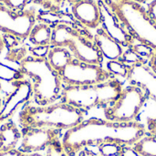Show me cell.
<instances>
[{"label": "cell", "instance_id": "obj_1", "mask_svg": "<svg viewBox=\"0 0 156 156\" xmlns=\"http://www.w3.org/2000/svg\"><path fill=\"white\" fill-rule=\"evenodd\" d=\"M145 127L139 122H116L90 119L65 132L61 144L68 156H77L94 144H116L133 145L144 137Z\"/></svg>", "mask_w": 156, "mask_h": 156}, {"label": "cell", "instance_id": "obj_2", "mask_svg": "<svg viewBox=\"0 0 156 156\" xmlns=\"http://www.w3.org/2000/svg\"><path fill=\"white\" fill-rule=\"evenodd\" d=\"M19 72L32 85L35 104L44 106L59 101L64 83L60 74L48 63L47 57H26L19 63Z\"/></svg>", "mask_w": 156, "mask_h": 156}, {"label": "cell", "instance_id": "obj_3", "mask_svg": "<svg viewBox=\"0 0 156 156\" xmlns=\"http://www.w3.org/2000/svg\"><path fill=\"white\" fill-rule=\"evenodd\" d=\"M83 121V111L62 102L44 106L27 104L18 114L21 128H53L67 131Z\"/></svg>", "mask_w": 156, "mask_h": 156}, {"label": "cell", "instance_id": "obj_4", "mask_svg": "<svg viewBox=\"0 0 156 156\" xmlns=\"http://www.w3.org/2000/svg\"><path fill=\"white\" fill-rule=\"evenodd\" d=\"M123 88L118 79L88 86L64 85L59 102L71 105L81 111L95 107H107L116 101Z\"/></svg>", "mask_w": 156, "mask_h": 156}, {"label": "cell", "instance_id": "obj_5", "mask_svg": "<svg viewBox=\"0 0 156 156\" xmlns=\"http://www.w3.org/2000/svg\"><path fill=\"white\" fill-rule=\"evenodd\" d=\"M131 35L156 50V23L142 4L132 0H104Z\"/></svg>", "mask_w": 156, "mask_h": 156}, {"label": "cell", "instance_id": "obj_6", "mask_svg": "<svg viewBox=\"0 0 156 156\" xmlns=\"http://www.w3.org/2000/svg\"><path fill=\"white\" fill-rule=\"evenodd\" d=\"M51 47L65 48L74 58L90 64L101 65L103 58L93 38L66 23H59L54 27Z\"/></svg>", "mask_w": 156, "mask_h": 156}, {"label": "cell", "instance_id": "obj_7", "mask_svg": "<svg viewBox=\"0 0 156 156\" xmlns=\"http://www.w3.org/2000/svg\"><path fill=\"white\" fill-rule=\"evenodd\" d=\"M146 96L144 89L138 85L131 84L124 88L116 101L105 107L106 120L116 122H134L142 111Z\"/></svg>", "mask_w": 156, "mask_h": 156}, {"label": "cell", "instance_id": "obj_8", "mask_svg": "<svg viewBox=\"0 0 156 156\" xmlns=\"http://www.w3.org/2000/svg\"><path fill=\"white\" fill-rule=\"evenodd\" d=\"M64 85L88 86L106 82L114 76L101 65L90 64L74 58L60 73Z\"/></svg>", "mask_w": 156, "mask_h": 156}, {"label": "cell", "instance_id": "obj_9", "mask_svg": "<svg viewBox=\"0 0 156 156\" xmlns=\"http://www.w3.org/2000/svg\"><path fill=\"white\" fill-rule=\"evenodd\" d=\"M37 13L33 8L14 11L0 3V32L19 38L28 37L36 24Z\"/></svg>", "mask_w": 156, "mask_h": 156}, {"label": "cell", "instance_id": "obj_10", "mask_svg": "<svg viewBox=\"0 0 156 156\" xmlns=\"http://www.w3.org/2000/svg\"><path fill=\"white\" fill-rule=\"evenodd\" d=\"M22 139L18 150L26 154H39L60 141V130L53 128H21Z\"/></svg>", "mask_w": 156, "mask_h": 156}, {"label": "cell", "instance_id": "obj_11", "mask_svg": "<svg viewBox=\"0 0 156 156\" xmlns=\"http://www.w3.org/2000/svg\"><path fill=\"white\" fill-rule=\"evenodd\" d=\"M13 90L3 101L0 110V123L12 117L33 99V90L30 81L27 79H18L13 81Z\"/></svg>", "mask_w": 156, "mask_h": 156}, {"label": "cell", "instance_id": "obj_12", "mask_svg": "<svg viewBox=\"0 0 156 156\" xmlns=\"http://www.w3.org/2000/svg\"><path fill=\"white\" fill-rule=\"evenodd\" d=\"M101 12V28L122 47H133L134 37L120 21L117 16L112 11L104 0H98Z\"/></svg>", "mask_w": 156, "mask_h": 156}, {"label": "cell", "instance_id": "obj_13", "mask_svg": "<svg viewBox=\"0 0 156 156\" xmlns=\"http://www.w3.org/2000/svg\"><path fill=\"white\" fill-rule=\"evenodd\" d=\"M73 16L88 28L95 29L101 25V12L97 0H81L72 4Z\"/></svg>", "mask_w": 156, "mask_h": 156}, {"label": "cell", "instance_id": "obj_14", "mask_svg": "<svg viewBox=\"0 0 156 156\" xmlns=\"http://www.w3.org/2000/svg\"><path fill=\"white\" fill-rule=\"evenodd\" d=\"M131 84H135L146 91L147 95L156 101V76L145 64H137L130 68L127 78Z\"/></svg>", "mask_w": 156, "mask_h": 156}, {"label": "cell", "instance_id": "obj_15", "mask_svg": "<svg viewBox=\"0 0 156 156\" xmlns=\"http://www.w3.org/2000/svg\"><path fill=\"white\" fill-rule=\"evenodd\" d=\"M93 39L103 58L109 60H119L122 56V47L112 39L101 27L96 30Z\"/></svg>", "mask_w": 156, "mask_h": 156}, {"label": "cell", "instance_id": "obj_16", "mask_svg": "<svg viewBox=\"0 0 156 156\" xmlns=\"http://www.w3.org/2000/svg\"><path fill=\"white\" fill-rule=\"evenodd\" d=\"M21 139V130L12 119L0 123V152L16 149Z\"/></svg>", "mask_w": 156, "mask_h": 156}, {"label": "cell", "instance_id": "obj_17", "mask_svg": "<svg viewBox=\"0 0 156 156\" xmlns=\"http://www.w3.org/2000/svg\"><path fill=\"white\" fill-rule=\"evenodd\" d=\"M47 59L50 66L60 73L74 59V57L69 50L65 48L51 47L47 53Z\"/></svg>", "mask_w": 156, "mask_h": 156}, {"label": "cell", "instance_id": "obj_18", "mask_svg": "<svg viewBox=\"0 0 156 156\" xmlns=\"http://www.w3.org/2000/svg\"><path fill=\"white\" fill-rule=\"evenodd\" d=\"M53 28L46 23H37L32 27L28 39L36 47L45 48L51 46Z\"/></svg>", "mask_w": 156, "mask_h": 156}, {"label": "cell", "instance_id": "obj_19", "mask_svg": "<svg viewBox=\"0 0 156 156\" xmlns=\"http://www.w3.org/2000/svg\"><path fill=\"white\" fill-rule=\"evenodd\" d=\"M133 150L141 156H156V138L144 136L133 145Z\"/></svg>", "mask_w": 156, "mask_h": 156}, {"label": "cell", "instance_id": "obj_20", "mask_svg": "<svg viewBox=\"0 0 156 156\" xmlns=\"http://www.w3.org/2000/svg\"><path fill=\"white\" fill-rule=\"evenodd\" d=\"M130 68L121 60H109L107 63V70L113 76L117 75L122 78H128Z\"/></svg>", "mask_w": 156, "mask_h": 156}, {"label": "cell", "instance_id": "obj_21", "mask_svg": "<svg viewBox=\"0 0 156 156\" xmlns=\"http://www.w3.org/2000/svg\"><path fill=\"white\" fill-rule=\"evenodd\" d=\"M119 60H121L122 62H123L129 67H132L137 64H145L146 62L142 57H140L137 53H135L132 48L123 52L122 56L121 57Z\"/></svg>", "mask_w": 156, "mask_h": 156}, {"label": "cell", "instance_id": "obj_22", "mask_svg": "<svg viewBox=\"0 0 156 156\" xmlns=\"http://www.w3.org/2000/svg\"><path fill=\"white\" fill-rule=\"evenodd\" d=\"M131 48L135 52L137 53L140 57H142L145 61L148 59L151 58L152 55L154 54V49H153L152 48L144 45V44H138V45H133V47H131Z\"/></svg>", "mask_w": 156, "mask_h": 156}, {"label": "cell", "instance_id": "obj_23", "mask_svg": "<svg viewBox=\"0 0 156 156\" xmlns=\"http://www.w3.org/2000/svg\"><path fill=\"white\" fill-rule=\"evenodd\" d=\"M100 152L103 156H117L121 152V147L116 144H103L100 147Z\"/></svg>", "mask_w": 156, "mask_h": 156}, {"label": "cell", "instance_id": "obj_24", "mask_svg": "<svg viewBox=\"0 0 156 156\" xmlns=\"http://www.w3.org/2000/svg\"><path fill=\"white\" fill-rule=\"evenodd\" d=\"M32 0H4L3 4L14 11H23Z\"/></svg>", "mask_w": 156, "mask_h": 156}, {"label": "cell", "instance_id": "obj_25", "mask_svg": "<svg viewBox=\"0 0 156 156\" xmlns=\"http://www.w3.org/2000/svg\"><path fill=\"white\" fill-rule=\"evenodd\" d=\"M45 156H68L62 144H61V140L51 144L46 150V155Z\"/></svg>", "mask_w": 156, "mask_h": 156}, {"label": "cell", "instance_id": "obj_26", "mask_svg": "<svg viewBox=\"0 0 156 156\" xmlns=\"http://www.w3.org/2000/svg\"><path fill=\"white\" fill-rule=\"evenodd\" d=\"M32 1L51 11H57L60 7L62 2V0H32Z\"/></svg>", "mask_w": 156, "mask_h": 156}, {"label": "cell", "instance_id": "obj_27", "mask_svg": "<svg viewBox=\"0 0 156 156\" xmlns=\"http://www.w3.org/2000/svg\"><path fill=\"white\" fill-rule=\"evenodd\" d=\"M0 156H45L41 154H26L18 149H13L7 152H0Z\"/></svg>", "mask_w": 156, "mask_h": 156}, {"label": "cell", "instance_id": "obj_28", "mask_svg": "<svg viewBox=\"0 0 156 156\" xmlns=\"http://www.w3.org/2000/svg\"><path fill=\"white\" fill-rule=\"evenodd\" d=\"M146 11H147V14L149 15V16L156 23V0H152L148 4Z\"/></svg>", "mask_w": 156, "mask_h": 156}, {"label": "cell", "instance_id": "obj_29", "mask_svg": "<svg viewBox=\"0 0 156 156\" xmlns=\"http://www.w3.org/2000/svg\"><path fill=\"white\" fill-rule=\"evenodd\" d=\"M147 127H148V131L151 133V136L156 138V118L148 119Z\"/></svg>", "mask_w": 156, "mask_h": 156}, {"label": "cell", "instance_id": "obj_30", "mask_svg": "<svg viewBox=\"0 0 156 156\" xmlns=\"http://www.w3.org/2000/svg\"><path fill=\"white\" fill-rule=\"evenodd\" d=\"M148 67L151 69V70L154 73V75L156 76V50H154V54L152 55L151 58L149 59Z\"/></svg>", "mask_w": 156, "mask_h": 156}, {"label": "cell", "instance_id": "obj_31", "mask_svg": "<svg viewBox=\"0 0 156 156\" xmlns=\"http://www.w3.org/2000/svg\"><path fill=\"white\" fill-rule=\"evenodd\" d=\"M5 41H4V38H3V37L1 35V32H0V55L3 53V51L5 49Z\"/></svg>", "mask_w": 156, "mask_h": 156}, {"label": "cell", "instance_id": "obj_32", "mask_svg": "<svg viewBox=\"0 0 156 156\" xmlns=\"http://www.w3.org/2000/svg\"><path fill=\"white\" fill-rule=\"evenodd\" d=\"M77 156H95L91 152L87 151V150H82Z\"/></svg>", "mask_w": 156, "mask_h": 156}, {"label": "cell", "instance_id": "obj_33", "mask_svg": "<svg viewBox=\"0 0 156 156\" xmlns=\"http://www.w3.org/2000/svg\"><path fill=\"white\" fill-rule=\"evenodd\" d=\"M132 1H134V2L139 3V4H142V3H146V2L149 1V0H132Z\"/></svg>", "mask_w": 156, "mask_h": 156}, {"label": "cell", "instance_id": "obj_34", "mask_svg": "<svg viewBox=\"0 0 156 156\" xmlns=\"http://www.w3.org/2000/svg\"><path fill=\"white\" fill-rule=\"evenodd\" d=\"M69 2H70V3H72V4H74V3H77V2H79V1H81V0H68Z\"/></svg>", "mask_w": 156, "mask_h": 156}, {"label": "cell", "instance_id": "obj_35", "mask_svg": "<svg viewBox=\"0 0 156 156\" xmlns=\"http://www.w3.org/2000/svg\"><path fill=\"white\" fill-rule=\"evenodd\" d=\"M2 103H3V100H2V98L0 97V110H1V107H2Z\"/></svg>", "mask_w": 156, "mask_h": 156}, {"label": "cell", "instance_id": "obj_36", "mask_svg": "<svg viewBox=\"0 0 156 156\" xmlns=\"http://www.w3.org/2000/svg\"><path fill=\"white\" fill-rule=\"evenodd\" d=\"M4 2V0H0V3H3Z\"/></svg>", "mask_w": 156, "mask_h": 156}, {"label": "cell", "instance_id": "obj_37", "mask_svg": "<svg viewBox=\"0 0 156 156\" xmlns=\"http://www.w3.org/2000/svg\"><path fill=\"white\" fill-rule=\"evenodd\" d=\"M1 81V80H0ZM0 90H1V82H0Z\"/></svg>", "mask_w": 156, "mask_h": 156}]
</instances>
